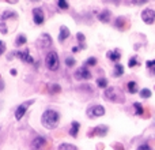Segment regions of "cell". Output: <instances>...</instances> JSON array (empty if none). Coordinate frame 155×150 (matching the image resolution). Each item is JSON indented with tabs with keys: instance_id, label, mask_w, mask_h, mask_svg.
Segmentation results:
<instances>
[{
	"instance_id": "cell-1",
	"label": "cell",
	"mask_w": 155,
	"mask_h": 150,
	"mask_svg": "<svg viewBox=\"0 0 155 150\" xmlns=\"http://www.w3.org/2000/svg\"><path fill=\"white\" fill-rule=\"evenodd\" d=\"M60 121V115L57 111L54 109H46L45 112L42 113V118H41V123L45 128L48 130H53L59 126Z\"/></svg>"
},
{
	"instance_id": "cell-2",
	"label": "cell",
	"mask_w": 155,
	"mask_h": 150,
	"mask_svg": "<svg viewBox=\"0 0 155 150\" xmlns=\"http://www.w3.org/2000/svg\"><path fill=\"white\" fill-rule=\"evenodd\" d=\"M104 97L106 100H109V101H112V102H120V104H123V102L125 101V97H124L123 91H121L118 87H107V89H105Z\"/></svg>"
},
{
	"instance_id": "cell-3",
	"label": "cell",
	"mask_w": 155,
	"mask_h": 150,
	"mask_svg": "<svg viewBox=\"0 0 155 150\" xmlns=\"http://www.w3.org/2000/svg\"><path fill=\"white\" fill-rule=\"evenodd\" d=\"M45 66L49 71H56L59 70V66H60V60H59V56L54 51H51L48 52L45 57Z\"/></svg>"
},
{
	"instance_id": "cell-4",
	"label": "cell",
	"mask_w": 155,
	"mask_h": 150,
	"mask_svg": "<svg viewBox=\"0 0 155 150\" xmlns=\"http://www.w3.org/2000/svg\"><path fill=\"white\" fill-rule=\"evenodd\" d=\"M86 115H87L90 119L101 118V116L105 115V108L102 107V105H99V104L91 105V107L87 108V111H86Z\"/></svg>"
},
{
	"instance_id": "cell-5",
	"label": "cell",
	"mask_w": 155,
	"mask_h": 150,
	"mask_svg": "<svg viewBox=\"0 0 155 150\" xmlns=\"http://www.w3.org/2000/svg\"><path fill=\"white\" fill-rule=\"evenodd\" d=\"M33 102H34V100H30V101L23 102V104H21L18 108H16L15 109V119L16 120H21V119L23 118L25 113H26V111H27V108H29Z\"/></svg>"
},
{
	"instance_id": "cell-6",
	"label": "cell",
	"mask_w": 155,
	"mask_h": 150,
	"mask_svg": "<svg viewBox=\"0 0 155 150\" xmlns=\"http://www.w3.org/2000/svg\"><path fill=\"white\" fill-rule=\"evenodd\" d=\"M142 19L144 23L147 25H153L155 22V11L151 8H146L142 11Z\"/></svg>"
},
{
	"instance_id": "cell-7",
	"label": "cell",
	"mask_w": 155,
	"mask_h": 150,
	"mask_svg": "<svg viewBox=\"0 0 155 150\" xmlns=\"http://www.w3.org/2000/svg\"><path fill=\"white\" fill-rule=\"evenodd\" d=\"M33 21H34L35 25H42L45 22V15H44L42 8L40 7L33 8Z\"/></svg>"
},
{
	"instance_id": "cell-8",
	"label": "cell",
	"mask_w": 155,
	"mask_h": 150,
	"mask_svg": "<svg viewBox=\"0 0 155 150\" xmlns=\"http://www.w3.org/2000/svg\"><path fill=\"white\" fill-rule=\"evenodd\" d=\"M15 56L18 57V59H21L23 63H34V60H33L31 55H30V51L29 49H23V51H16L15 52Z\"/></svg>"
},
{
	"instance_id": "cell-9",
	"label": "cell",
	"mask_w": 155,
	"mask_h": 150,
	"mask_svg": "<svg viewBox=\"0 0 155 150\" xmlns=\"http://www.w3.org/2000/svg\"><path fill=\"white\" fill-rule=\"evenodd\" d=\"M75 78L78 80H87L91 78V73L86 68V66H83V67H79L78 70L75 71Z\"/></svg>"
},
{
	"instance_id": "cell-10",
	"label": "cell",
	"mask_w": 155,
	"mask_h": 150,
	"mask_svg": "<svg viewBox=\"0 0 155 150\" xmlns=\"http://www.w3.org/2000/svg\"><path fill=\"white\" fill-rule=\"evenodd\" d=\"M114 26L117 27L118 30H125L127 27L129 26V22L127 21L125 16H118V18L116 19V22H114Z\"/></svg>"
},
{
	"instance_id": "cell-11",
	"label": "cell",
	"mask_w": 155,
	"mask_h": 150,
	"mask_svg": "<svg viewBox=\"0 0 155 150\" xmlns=\"http://www.w3.org/2000/svg\"><path fill=\"white\" fill-rule=\"evenodd\" d=\"M107 131H109L107 126H105V124H101V126L95 127V128H94L93 131L90 132V135H99V137H105V135L107 134Z\"/></svg>"
},
{
	"instance_id": "cell-12",
	"label": "cell",
	"mask_w": 155,
	"mask_h": 150,
	"mask_svg": "<svg viewBox=\"0 0 155 150\" xmlns=\"http://www.w3.org/2000/svg\"><path fill=\"white\" fill-rule=\"evenodd\" d=\"M40 45H41V48H49V46L52 45V38H51V36H49L48 33H44V34H41V37H40Z\"/></svg>"
},
{
	"instance_id": "cell-13",
	"label": "cell",
	"mask_w": 155,
	"mask_h": 150,
	"mask_svg": "<svg viewBox=\"0 0 155 150\" xmlns=\"http://www.w3.org/2000/svg\"><path fill=\"white\" fill-rule=\"evenodd\" d=\"M110 18H112V12H110V10H102L101 12L98 14V19L99 22H102V23H107V22H110Z\"/></svg>"
},
{
	"instance_id": "cell-14",
	"label": "cell",
	"mask_w": 155,
	"mask_h": 150,
	"mask_svg": "<svg viewBox=\"0 0 155 150\" xmlns=\"http://www.w3.org/2000/svg\"><path fill=\"white\" fill-rule=\"evenodd\" d=\"M15 18H18V14L12 10H5L0 15V21H3V22L7 21V19H15Z\"/></svg>"
},
{
	"instance_id": "cell-15",
	"label": "cell",
	"mask_w": 155,
	"mask_h": 150,
	"mask_svg": "<svg viewBox=\"0 0 155 150\" xmlns=\"http://www.w3.org/2000/svg\"><path fill=\"white\" fill-rule=\"evenodd\" d=\"M45 138H42V137H37V138H34V139H33V142H31V148L33 149H41L42 148L44 145H45Z\"/></svg>"
},
{
	"instance_id": "cell-16",
	"label": "cell",
	"mask_w": 155,
	"mask_h": 150,
	"mask_svg": "<svg viewBox=\"0 0 155 150\" xmlns=\"http://www.w3.org/2000/svg\"><path fill=\"white\" fill-rule=\"evenodd\" d=\"M68 37H70V29H68L67 26H61V27H60V33H59V40H60V43L65 41Z\"/></svg>"
},
{
	"instance_id": "cell-17",
	"label": "cell",
	"mask_w": 155,
	"mask_h": 150,
	"mask_svg": "<svg viewBox=\"0 0 155 150\" xmlns=\"http://www.w3.org/2000/svg\"><path fill=\"white\" fill-rule=\"evenodd\" d=\"M106 56L109 57L112 62H118V60L121 59V53H120V51H118V49H113V51H109Z\"/></svg>"
},
{
	"instance_id": "cell-18",
	"label": "cell",
	"mask_w": 155,
	"mask_h": 150,
	"mask_svg": "<svg viewBox=\"0 0 155 150\" xmlns=\"http://www.w3.org/2000/svg\"><path fill=\"white\" fill-rule=\"evenodd\" d=\"M79 128H80L79 121H72V124H71V128H70V135H71V137H74V138L78 137Z\"/></svg>"
},
{
	"instance_id": "cell-19",
	"label": "cell",
	"mask_w": 155,
	"mask_h": 150,
	"mask_svg": "<svg viewBox=\"0 0 155 150\" xmlns=\"http://www.w3.org/2000/svg\"><path fill=\"white\" fill-rule=\"evenodd\" d=\"M134 108H135V115L136 116H142L144 113V108H143V105L140 102H135Z\"/></svg>"
},
{
	"instance_id": "cell-20",
	"label": "cell",
	"mask_w": 155,
	"mask_h": 150,
	"mask_svg": "<svg viewBox=\"0 0 155 150\" xmlns=\"http://www.w3.org/2000/svg\"><path fill=\"white\" fill-rule=\"evenodd\" d=\"M127 86H128V91L131 94H135L137 91V83L135 82V80H129V82L127 83Z\"/></svg>"
},
{
	"instance_id": "cell-21",
	"label": "cell",
	"mask_w": 155,
	"mask_h": 150,
	"mask_svg": "<svg viewBox=\"0 0 155 150\" xmlns=\"http://www.w3.org/2000/svg\"><path fill=\"white\" fill-rule=\"evenodd\" d=\"M26 36L25 34H18L16 36V40H15V45L16 46H21V45H23V44H26Z\"/></svg>"
},
{
	"instance_id": "cell-22",
	"label": "cell",
	"mask_w": 155,
	"mask_h": 150,
	"mask_svg": "<svg viewBox=\"0 0 155 150\" xmlns=\"http://www.w3.org/2000/svg\"><path fill=\"white\" fill-rule=\"evenodd\" d=\"M123 74H124V67L120 63H117V64L114 66V73H113V75H114V77H121Z\"/></svg>"
},
{
	"instance_id": "cell-23",
	"label": "cell",
	"mask_w": 155,
	"mask_h": 150,
	"mask_svg": "<svg viewBox=\"0 0 155 150\" xmlns=\"http://www.w3.org/2000/svg\"><path fill=\"white\" fill-rule=\"evenodd\" d=\"M57 150H78V148L71 143H61V145H59Z\"/></svg>"
},
{
	"instance_id": "cell-24",
	"label": "cell",
	"mask_w": 155,
	"mask_h": 150,
	"mask_svg": "<svg viewBox=\"0 0 155 150\" xmlns=\"http://www.w3.org/2000/svg\"><path fill=\"white\" fill-rule=\"evenodd\" d=\"M97 85L101 89H107V79L106 78H98L97 79Z\"/></svg>"
},
{
	"instance_id": "cell-25",
	"label": "cell",
	"mask_w": 155,
	"mask_h": 150,
	"mask_svg": "<svg viewBox=\"0 0 155 150\" xmlns=\"http://www.w3.org/2000/svg\"><path fill=\"white\" fill-rule=\"evenodd\" d=\"M76 38H78V41H79V44H80V49H83L86 46V44H84V40H86V37H84V34L83 33H78L76 34Z\"/></svg>"
},
{
	"instance_id": "cell-26",
	"label": "cell",
	"mask_w": 155,
	"mask_h": 150,
	"mask_svg": "<svg viewBox=\"0 0 155 150\" xmlns=\"http://www.w3.org/2000/svg\"><path fill=\"white\" fill-rule=\"evenodd\" d=\"M140 97H142V98H150L151 90L150 89H142V90H140Z\"/></svg>"
},
{
	"instance_id": "cell-27",
	"label": "cell",
	"mask_w": 155,
	"mask_h": 150,
	"mask_svg": "<svg viewBox=\"0 0 155 150\" xmlns=\"http://www.w3.org/2000/svg\"><path fill=\"white\" fill-rule=\"evenodd\" d=\"M57 4H59V8L60 10H68V7H70V5H68V3H67V0H59V3H57Z\"/></svg>"
},
{
	"instance_id": "cell-28",
	"label": "cell",
	"mask_w": 155,
	"mask_h": 150,
	"mask_svg": "<svg viewBox=\"0 0 155 150\" xmlns=\"http://www.w3.org/2000/svg\"><path fill=\"white\" fill-rule=\"evenodd\" d=\"M146 66H147L148 70H151L155 74V60H148V62L146 63Z\"/></svg>"
},
{
	"instance_id": "cell-29",
	"label": "cell",
	"mask_w": 155,
	"mask_h": 150,
	"mask_svg": "<svg viewBox=\"0 0 155 150\" xmlns=\"http://www.w3.org/2000/svg\"><path fill=\"white\" fill-rule=\"evenodd\" d=\"M137 64H139V62H137V57L136 56H134V57H131V59H129V63H128L129 67H135V66H137Z\"/></svg>"
},
{
	"instance_id": "cell-30",
	"label": "cell",
	"mask_w": 155,
	"mask_h": 150,
	"mask_svg": "<svg viewBox=\"0 0 155 150\" xmlns=\"http://www.w3.org/2000/svg\"><path fill=\"white\" fill-rule=\"evenodd\" d=\"M60 90H61V89H60V86H59V85H56V83H53V85L51 86V93H52V94H54V93H60Z\"/></svg>"
},
{
	"instance_id": "cell-31",
	"label": "cell",
	"mask_w": 155,
	"mask_h": 150,
	"mask_svg": "<svg viewBox=\"0 0 155 150\" xmlns=\"http://www.w3.org/2000/svg\"><path fill=\"white\" fill-rule=\"evenodd\" d=\"M75 59H72V57H67L65 59V64H67V67H74L75 66Z\"/></svg>"
},
{
	"instance_id": "cell-32",
	"label": "cell",
	"mask_w": 155,
	"mask_h": 150,
	"mask_svg": "<svg viewBox=\"0 0 155 150\" xmlns=\"http://www.w3.org/2000/svg\"><path fill=\"white\" fill-rule=\"evenodd\" d=\"M7 26H5V23L3 21H0V33H2V34H7Z\"/></svg>"
},
{
	"instance_id": "cell-33",
	"label": "cell",
	"mask_w": 155,
	"mask_h": 150,
	"mask_svg": "<svg viewBox=\"0 0 155 150\" xmlns=\"http://www.w3.org/2000/svg\"><path fill=\"white\" fill-rule=\"evenodd\" d=\"M95 64H97V59H95V57H88L84 66H95Z\"/></svg>"
},
{
	"instance_id": "cell-34",
	"label": "cell",
	"mask_w": 155,
	"mask_h": 150,
	"mask_svg": "<svg viewBox=\"0 0 155 150\" xmlns=\"http://www.w3.org/2000/svg\"><path fill=\"white\" fill-rule=\"evenodd\" d=\"M4 52H5V44L3 43L2 40H0V56H2V55L4 53Z\"/></svg>"
},
{
	"instance_id": "cell-35",
	"label": "cell",
	"mask_w": 155,
	"mask_h": 150,
	"mask_svg": "<svg viewBox=\"0 0 155 150\" xmlns=\"http://www.w3.org/2000/svg\"><path fill=\"white\" fill-rule=\"evenodd\" d=\"M136 150H153V149H151L148 145H140V146H139V148H137Z\"/></svg>"
},
{
	"instance_id": "cell-36",
	"label": "cell",
	"mask_w": 155,
	"mask_h": 150,
	"mask_svg": "<svg viewBox=\"0 0 155 150\" xmlns=\"http://www.w3.org/2000/svg\"><path fill=\"white\" fill-rule=\"evenodd\" d=\"M148 2V0H137V4H144V3H147Z\"/></svg>"
},
{
	"instance_id": "cell-37",
	"label": "cell",
	"mask_w": 155,
	"mask_h": 150,
	"mask_svg": "<svg viewBox=\"0 0 155 150\" xmlns=\"http://www.w3.org/2000/svg\"><path fill=\"white\" fill-rule=\"evenodd\" d=\"M79 49H80V46H74V48H72V52H79Z\"/></svg>"
},
{
	"instance_id": "cell-38",
	"label": "cell",
	"mask_w": 155,
	"mask_h": 150,
	"mask_svg": "<svg viewBox=\"0 0 155 150\" xmlns=\"http://www.w3.org/2000/svg\"><path fill=\"white\" fill-rule=\"evenodd\" d=\"M4 89V83H3V80H0V90H3Z\"/></svg>"
},
{
	"instance_id": "cell-39",
	"label": "cell",
	"mask_w": 155,
	"mask_h": 150,
	"mask_svg": "<svg viewBox=\"0 0 155 150\" xmlns=\"http://www.w3.org/2000/svg\"><path fill=\"white\" fill-rule=\"evenodd\" d=\"M116 148H118L117 150H124V148H123V146H121V145H120V143H118V145H117V146H116Z\"/></svg>"
},
{
	"instance_id": "cell-40",
	"label": "cell",
	"mask_w": 155,
	"mask_h": 150,
	"mask_svg": "<svg viewBox=\"0 0 155 150\" xmlns=\"http://www.w3.org/2000/svg\"><path fill=\"white\" fill-rule=\"evenodd\" d=\"M11 75H16V70H15V68H12V70H11Z\"/></svg>"
},
{
	"instance_id": "cell-41",
	"label": "cell",
	"mask_w": 155,
	"mask_h": 150,
	"mask_svg": "<svg viewBox=\"0 0 155 150\" xmlns=\"http://www.w3.org/2000/svg\"><path fill=\"white\" fill-rule=\"evenodd\" d=\"M7 2H8V3H16L18 0H7Z\"/></svg>"
}]
</instances>
